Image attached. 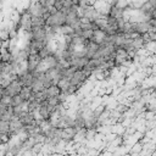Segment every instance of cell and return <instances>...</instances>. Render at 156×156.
Listing matches in <instances>:
<instances>
[{"instance_id": "5", "label": "cell", "mask_w": 156, "mask_h": 156, "mask_svg": "<svg viewBox=\"0 0 156 156\" xmlns=\"http://www.w3.org/2000/svg\"><path fill=\"white\" fill-rule=\"evenodd\" d=\"M0 105L5 106V107H9L12 105V96H9V95H2L1 100H0Z\"/></svg>"}, {"instance_id": "1", "label": "cell", "mask_w": 156, "mask_h": 156, "mask_svg": "<svg viewBox=\"0 0 156 156\" xmlns=\"http://www.w3.org/2000/svg\"><path fill=\"white\" fill-rule=\"evenodd\" d=\"M90 40H93L94 43H96L98 45H102V44H105L106 41H107V34L105 33V30H102V29H94V32H93V37H91V39Z\"/></svg>"}, {"instance_id": "7", "label": "cell", "mask_w": 156, "mask_h": 156, "mask_svg": "<svg viewBox=\"0 0 156 156\" xmlns=\"http://www.w3.org/2000/svg\"><path fill=\"white\" fill-rule=\"evenodd\" d=\"M26 100L20 95V94H17V95H15V96H12V107L13 106H18V105H21L22 102H24Z\"/></svg>"}, {"instance_id": "4", "label": "cell", "mask_w": 156, "mask_h": 156, "mask_svg": "<svg viewBox=\"0 0 156 156\" xmlns=\"http://www.w3.org/2000/svg\"><path fill=\"white\" fill-rule=\"evenodd\" d=\"M56 85L61 89V91H62V93H66V91L68 90V88L71 87V83H69V79L63 78V77H62V78L56 83Z\"/></svg>"}, {"instance_id": "3", "label": "cell", "mask_w": 156, "mask_h": 156, "mask_svg": "<svg viewBox=\"0 0 156 156\" xmlns=\"http://www.w3.org/2000/svg\"><path fill=\"white\" fill-rule=\"evenodd\" d=\"M45 93H46L48 98H51V96H58L62 91H61V89L56 84H52L49 88H45Z\"/></svg>"}, {"instance_id": "2", "label": "cell", "mask_w": 156, "mask_h": 156, "mask_svg": "<svg viewBox=\"0 0 156 156\" xmlns=\"http://www.w3.org/2000/svg\"><path fill=\"white\" fill-rule=\"evenodd\" d=\"M40 57L39 55H29L27 57V68L29 72H34L38 66H39V62H40Z\"/></svg>"}, {"instance_id": "6", "label": "cell", "mask_w": 156, "mask_h": 156, "mask_svg": "<svg viewBox=\"0 0 156 156\" xmlns=\"http://www.w3.org/2000/svg\"><path fill=\"white\" fill-rule=\"evenodd\" d=\"M10 132V122L0 119V133H9Z\"/></svg>"}]
</instances>
